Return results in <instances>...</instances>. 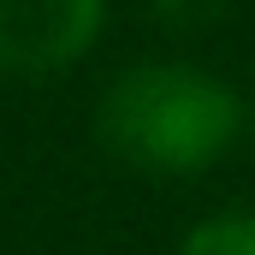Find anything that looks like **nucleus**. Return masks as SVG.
<instances>
[{
  "label": "nucleus",
  "instance_id": "nucleus-1",
  "mask_svg": "<svg viewBox=\"0 0 255 255\" xmlns=\"http://www.w3.org/2000/svg\"><path fill=\"white\" fill-rule=\"evenodd\" d=\"M250 130L244 95L208 65L148 60L113 77L101 95V142L154 178H202Z\"/></svg>",
  "mask_w": 255,
  "mask_h": 255
},
{
  "label": "nucleus",
  "instance_id": "nucleus-2",
  "mask_svg": "<svg viewBox=\"0 0 255 255\" xmlns=\"http://www.w3.org/2000/svg\"><path fill=\"white\" fill-rule=\"evenodd\" d=\"M113 0H0V71L60 77L107 30Z\"/></svg>",
  "mask_w": 255,
  "mask_h": 255
},
{
  "label": "nucleus",
  "instance_id": "nucleus-3",
  "mask_svg": "<svg viewBox=\"0 0 255 255\" xmlns=\"http://www.w3.org/2000/svg\"><path fill=\"white\" fill-rule=\"evenodd\" d=\"M178 255H255V208H226V214L196 220Z\"/></svg>",
  "mask_w": 255,
  "mask_h": 255
},
{
  "label": "nucleus",
  "instance_id": "nucleus-4",
  "mask_svg": "<svg viewBox=\"0 0 255 255\" xmlns=\"http://www.w3.org/2000/svg\"><path fill=\"white\" fill-rule=\"evenodd\" d=\"M232 0H154V12L160 18H172V24H208V18H220Z\"/></svg>",
  "mask_w": 255,
  "mask_h": 255
},
{
  "label": "nucleus",
  "instance_id": "nucleus-5",
  "mask_svg": "<svg viewBox=\"0 0 255 255\" xmlns=\"http://www.w3.org/2000/svg\"><path fill=\"white\" fill-rule=\"evenodd\" d=\"M250 136H255V101H250Z\"/></svg>",
  "mask_w": 255,
  "mask_h": 255
}]
</instances>
